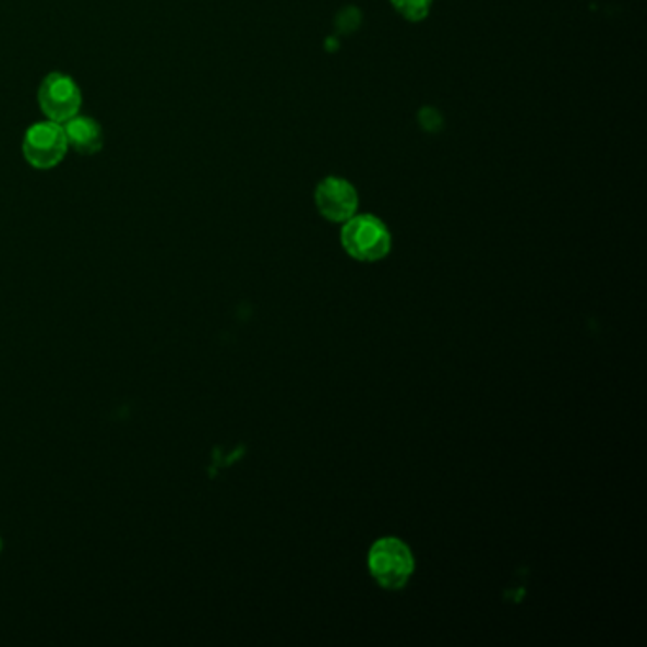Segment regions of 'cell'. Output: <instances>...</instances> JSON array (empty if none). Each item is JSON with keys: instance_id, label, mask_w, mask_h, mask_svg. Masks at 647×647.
<instances>
[{"instance_id": "cell-3", "label": "cell", "mask_w": 647, "mask_h": 647, "mask_svg": "<svg viewBox=\"0 0 647 647\" xmlns=\"http://www.w3.org/2000/svg\"><path fill=\"white\" fill-rule=\"evenodd\" d=\"M22 151L31 168L43 171L56 168L69 153L63 124L43 120L31 125L23 135Z\"/></svg>"}, {"instance_id": "cell-8", "label": "cell", "mask_w": 647, "mask_h": 647, "mask_svg": "<svg viewBox=\"0 0 647 647\" xmlns=\"http://www.w3.org/2000/svg\"><path fill=\"white\" fill-rule=\"evenodd\" d=\"M0 551H2V538H0Z\"/></svg>"}, {"instance_id": "cell-7", "label": "cell", "mask_w": 647, "mask_h": 647, "mask_svg": "<svg viewBox=\"0 0 647 647\" xmlns=\"http://www.w3.org/2000/svg\"><path fill=\"white\" fill-rule=\"evenodd\" d=\"M395 12L410 23H420L430 15L433 0H390Z\"/></svg>"}, {"instance_id": "cell-4", "label": "cell", "mask_w": 647, "mask_h": 647, "mask_svg": "<svg viewBox=\"0 0 647 647\" xmlns=\"http://www.w3.org/2000/svg\"><path fill=\"white\" fill-rule=\"evenodd\" d=\"M38 105L46 120L63 124L81 115V86L69 74L50 73L44 76L43 84L38 87Z\"/></svg>"}, {"instance_id": "cell-2", "label": "cell", "mask_w": 647, "mask_h": 647, "mask_svg": "<svg viewBox=\"0 0 647 647\" xmlns=\"http://www.w3.org/2000/svg\"><path fill=\"white\" fill-rule=\"evenodd\" d=\"M369 570L384 589L399 590L412 577L415 556L405 541L382 538L369 551Z\"/></svg>"}, {"instance_id": "cell-1", "label": "cell", "mask_w": 647, "mask_h": 647, "mask_svg": "<svg viewBox=\"0 0 647 647\" xmlns=\"http://www.w3.org/2000/svg\"><path fill=\"white\" fill-rule=\"evenodd\" d=\"M340 243L344 251L356 261H382L392 251V232L379 217L356 213L344 223Z\"/></svg>"}, {"instance_id": "cell-6", "label": "cell", "mask_w": 647, "mask_h": 647, "mask_svg": "<svg viewBox=\"0 0 647 647\" xmlns=\"http://www.w3.org/2000/svg\"><path fill=\"white\" fill-rule=\"evenodd\" d=\"M63 130H65L69 148H73L74 153L82 156H94L101 151L105 143L101 125L94 118L76 115L63 122Z\"/></svg>"}, {"instance_id": "cell-5", "label": "cell", "mask_w": 647, "mask_h": 647, "mask_svg": "<svg viewBox=\"0 0 647 647\" xmlns=\"http://www.w3.org/2000/svg\"><path fill=\"white\" fill-rule=\"evenodd\" d=\"M313 202L321 217L331 223H346L357 213L359 192L348 179L331 175L315 187Z\"/></svg>"}]
</instances>
